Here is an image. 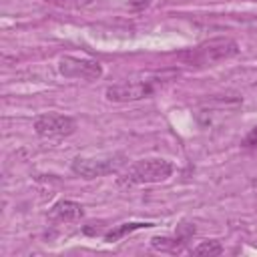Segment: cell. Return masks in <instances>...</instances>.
<instances>
[{
  "instance_id": "7c38bea8",
  "label": "cell",
  "mask_w": 257,
  "mask_h": 257,
  "mask_svg": "<svg viewBox=\"0 0 257 257\" xmlns=\"http://www.w3.org/2000/svg\"><path fill=\"white\" fill-rule=\"evenodd\" d=\"M245 149H257V126H253L247 135H245V139H243V143H241Z\"/></svg>"
},
{
  "instance_id": "7a4b0ae2",
  "label": "cell",
  "mask_w": 257,
  "mask_h": 257,
  "mask_svg": "<svg viewBox=\"0 0 257 257\" xmlns=\"http://www.w3.org/2000/svg\"><path fill=\"white\" fill-rule=\"evenodd\" d=\"M175 171V165L167 159H143L128 167V171L118 177L120 187H135V185H151L167 181Z\"/></svg>"
},
{
  "instance_id": "30bf717a",
  "label": "cell",
  "mask_w": 257,
  "mask_h": 257,
  "mask_svg": "<svg viewBox=\"0 0 257 257\" xmlns=\"http://www.w3.org/2000/svg\"><path fill=\"white\" fill-rule=\"evenodd\" d=\"M191 253L193 255H221L223 245L219 241H201L197 247H193Z\"/></svg>"
},
{
  "instance_id": "4fadbf2b",
  "label": "cell",
  "mask_w": 257,
  "mask_h": 257,
  "mask_svg": "<svg viewBox=\"0 0 257 257\" xmlns=\"http://www.w3.org/2000/svg\"><path fill=\"white\" fill-rule=\"evenodd\" d=\"M147 4H149V0H133V2H131L133 8H143V6H147Z\"/></svg>"
},
{
  "instance_id": "52a82bcc",
  "label": "cell",
  "mask_w": 257,
  "mask_h": 257,
  "mask_svg": "<svg viewBox=\"0 0 257 257\" xmlns=\"http://www.w3.org/2000/svg\"><path fill=\"white\" fill-rule=\"evenodd\" d=\"M82 215H84L82 205L76 203V201H70V199L56 201V203L50 207V211H48V219H50V221H56V223L78 221Z\"/></svg>"
},
{
  "instance_id": "ba28073f",
  "label": "cell",
  "mask_w": 257,
  "mask_h": 257,
  "mask_svg": "<svg viewBox=\"0 0 257 257\" xmlns=\"http://www.w3.org/2000/svg\"><path fill=\"white\" fill-rule=\"evenodd\" d=\"M145 227H153V223H120V225H116L114 229H110V231L104 235V241H106V243H114V241L122 239L124 235L133 233V231H137V229H145Z\"/></svg>"
},
{
  "instance_id": "3957f363",
  "label": "cell",
  "mask_w": 257,
  "mask_h": 257,
  "mask_svg": "<svg viewBox=\"0 0 257 257\" xmlns=\"http://www.w3.org/2000/svg\"><path fill=\"white\" fill-rule=\"evenodd\" d=\"M124 163H126V157L122 153H108V155H96V157H74L70 163V169L74 175L90 181V179L116 173Z\"/></svg>"
},
{
  "instance_id": "277c9868",
  "label": "cell",
  "mask_w": 257,
  "mask_h": 257,
  "mask_svg": "<svg viewBox=\"0 0 257 257\" xmlns=\"http://www.w3.org/2000/svg\"><path fill=\"white\" fill-rule=\"evenodd\" d=\"M34 131L44 139H62L76 131V120L60 112H44L34 118Z\"/></svg>"
},
{
  "instance_id": "6da1fadb",
  "label": "cell",
  "mask_w": 257,
  "mask_h": 257,
  "mask_svg": "<svg viewBox=\"0 0 257 257\" xmlns=\"http://www.w3.org/2000/svg\"><path fill=\"white\" fill-rule=\"evenodd\" d=\"M239 54V44L231 38H213L207 42H201L193 48L181 50L177 56L179 60H183L185 64L191 66H205V64H213V62H221L227 58H233Z\"/></svg>"
},
{
  "instance_id": "8fae6325",
  "label": "cell",
  "mask_w": 257,
  "mask_h": 257,
  "mask_svg": "<svg viewBox=\"0 0 257 257\" xmlns=\"http://www.w3.org/2000/svg\"><path fill=\"white\" fill-rule=\"evenodd\" d=\"M44 2L58 8H82V6H88L92 0H44Z\"/></svg>"
},
{
  "instance_id": "5b68a950",
  "label": "cell",
  "mask_w": 257,
  "mask_h": 257,
  "mask_svg": "<svg viewBox=\"0 0 257 257\" xmlns=\"http://www.w3.org/2000/svg\"><path fill=\"white\" fill-rule=\"evenodd\" d=\"M58 72L66 78H80V80H96L102 76V64L92 58H78V56H62L58 62Z\"/></svg>"
},
{
  "instance_id": "8992f818",
  "label": "cell",
  "mask_w": 257,
  "mask_h": 257,
  "mask_svg": "<svg viewBox=\"0 0 257 257\" xmlns=\"http://www.w3.org/2000/svg\"><path fill=\"white\" fill-rule=\"evenodd\" d=\"M153 94V86L149 82H120L106 88V98L110 102H133Z\"/></svg>"
},
{
  "instance_id": "9c48e42d",
  "label": "cell",
  "mask_w": 257,
  "mask_h": 257,
  "mask_svg": "<svg viewBox=\"0 0 257 257\" xmlns=\"http://www.w3.org/2000/svg\"><path fill=\"white\" fill-rule=\"evenodd\" d=\"M185 239L187 237H173V239L171 237H153L151 245L157 251H179L181 245L185 243Z\"/></svg>"
}]
</instances>
